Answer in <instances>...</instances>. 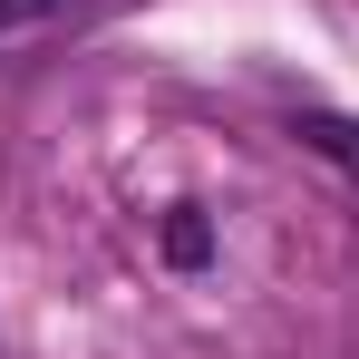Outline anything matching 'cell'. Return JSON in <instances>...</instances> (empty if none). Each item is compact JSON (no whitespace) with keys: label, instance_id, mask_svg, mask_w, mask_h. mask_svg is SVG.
Returning <instances> with one entry per match:
<instances>
[{"label":"cell","instance_id":"1","mask_svg":"<svg viewBox=\"0 0 359 359\" xmlns=\"http://www.w3.org/2000/svg\"><path fill=\"white\" fill-rule=\"evenodd\" d=\"M156 252H165L175 272H204V262H214V224H204L194 204H175V214H165V233H156Z\"/></svg>","mask_w":359,"mask_h":359},{"label":"cell","instance_id":"2","mask_svg":"<svg viewBox=\"0 0 359 359\" xmlns=\"http://www.w3.org/2000/svg\"><path fill=\"white\" fill-rule=\"evenodd\" d=\"M292 136L311 146V156H320V165H340V175L359 184V117H301Z\"/></svg>","mask_w":359,"mask_h":359},{"label":"cell","instance_id":"3","mask_svg":"<svg viewBox=\"0 0 359 359\" xmlns=\"http://www.w3.org/2000/svg\"><path fill=\"white\" fill-rule=\"evenodd\" d=\"M49 10H68V0H0V29H20V20H49Z\"/></svg>","mask_w":359,"mask_h":359}]
</instances>
